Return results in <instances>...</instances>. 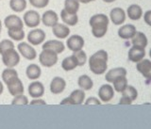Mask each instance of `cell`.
I'll use <instances>...</instances> for the list:
<instances>
[{
	"label": "cell",
	"instance_id": "41",
	"mask_svg": "<svg viewBox=\"0 0 151 129\" xmlns=\"http://www.w3.org/2000/svg\"><path fill=\"white\" fill-rule=\"evenodd\" d=\"M30 104L31 105H46L45 101H44V100H42L40 98H34L30 102Z\"/></svg>",
	"mask_w": 151,
	"mask_h": 129
},
{
	"label": "cell",
	"instance_id": "48",
	"mask_svg": "<svg viewBox=\"0 0 151 129\" xmlns=\"http://www.w3.org/2000/svg\"><path fill=\"white\" fill-rule=\"evenodd\" d=\"M0 33H1V29H0Z\"/></svg>",
	"mask_w": 151,
	"mask_h": 129
},
{
	"label": "cell",
	"instance_id": "2",
	"mask_svg": "<svg viewBox=\"0 0 151 129\" xmlns=\"http://www.w3.org/2000/svg\"><path fill=\"white\" fill-rule=\"evenodd\" d=\"M109 18L105 14L98 13L94 14L89 21L90 26L92 27V34L96 38H102L106 35L109 26Z\"/></svg>",
	"mask_w": 151,
	"mask_h": 129
},
{
	"label": "cell",
	"instance_id": "33",
	"mask_svg": "<svg viewBox=\"0 0 151 129\" xmlns=\"http://www.w3.org/2000/svg\"><path fill=\"white\" fill-rule=\"evenodd\" d=\"M122 95L124 97H127L130 99L132 102L135 101L138 97V92H137V90L133 87V86H127V88L122 92Z\"/></svg>",
	"mask_w": 151,
	"mask_h": 129
},
{
	"label": "cell",
	"instance_id": "36",
	"mask_svg": "<svg viewBox=\"0 0 151 129\" xmlns=\"http://www.w3.org/2000/svg\"><path fill=\"white\" fill-rule=\"evenodd\" d=\"M12 105H27L28 104V99L27 96H25L24 94H19L14 96V99L12 101Z\"/></svg>",
	"mask_w": 151,
	"mask_h": 129
},
{
	"label": "cell",
	"instance_id": "43",
	"mask_svg": "<svg viewBox=\"0 0 151 129\" xmlns=\"http://www.w3.org/2000/svg\"><path fill=\"white\" fill-rule=\"evenodd\" d=\"M93 1H94V0H78V2L83 3V4H87V3L93 2Z\"/></svg>",
	"mask_w": 151,
	"mask_h": 129
},
{
	"label": "cell",
	"instance_id": "14",
	"mask_svg": "<svg viewBox=\"0 0 151 129\" xmlns=\"http://www.w3.org/2000/svg\"><path fill=\"white\" fill-rule=\"evenodd\" d=\"M28 94L32 98H40L45 94V86L40 81L31 82L28 86Z\"/></svg>",
	"mask_w": 151,
	"mask_h": 129
},
{
	"label": "cell",
	"instance_id": "27",
	"mask_svg": "<svg viewBox=\"0 0 151 129\" xmlns=\"http://www.w3.org/2000/svg\"><path fill=\"white\" fill-rule=\"evenodd\" d=\"M78 87L83 90H90L93 87V82L89 75H80L78 79Z\"/></svg>",
	"mask_w": 151,
	"mask_h": 129
},
{
	"label": "cell",
	"instance_id": "28",
	"mask_svg": "<svg viewBox=\"0 0 151 129\" xmlns=\"http://www.w3.org/2000/svg\"><path fill=\"white\" fill-rule=\"evenodd\" d=\"M2 80L5 82V84H9L11 83L12 81L15 80L16 78H18V73L15 69L13 68H8L5 69L3 72H2Z\"/></svg>",
	"mask_w": 151,
	"mask_h": 129
},
{
	"label": "cell",
	"instance_id": "42",
	"mask_svg": "<svg viewBox=\"0 0 151 129\" xmlns=\"http://www.w3.org/2000/svg\"><path fill=\"white\" fill-rule=\"evenodd\" d=\"M120 105H131L132 101L129 98H127V97H124V96H122V98L120 99Z\"/></svg>",
	"mask_w": 151,
	"mask_h": 129
},
{
	"label": "cell",
	"instance_id": "24",
	"mask_svg": "<svg viewBox=\"0 0 151 129\" xmlns=\"http://www.w3.org/2000/svg\"><path fill=\"white\" fill-rule=\"evenodd\" d=\"M131 44L133 46L140 47V48H145L147 46L148 41L143 32H136V34L132 38Z\"/></svg>",
	"mask_w": 151,
	"mask_h": 129
},
{
	"label": "cell",
	"instance_id": "19",
	"mask_svg": "<svg viewBox=\"0 0 151 129\" xmlns=\"http://www.w3.org/2000/svg\"><path fill=\"white\" fill-rule=\"evenodd\" d=\"M136 27L133 25H125L121 27L119 29H118V36H119L121 39L124 40H129L132 39L133 36L136 34Z\"/></svg>",
	"mask_w": 151,
	"mask_h": 129
},
{
	"label": "cell",
	"instance_id": "30",
	"mask_svg": "<svg viewBox=\"0 0 151 129\" xmlns=\"http://www.w3.org/2000/svg\"><path fill=\"white\" fill-rule=\"evenodd\" d=\"M113 89H114L117 92H122L127 86V79L126 75H121L117 77L113 81Z\"/></svg>",
	"mask_w": 151,
	"mask_h": 129
},
{
	"label": "cell",
	"instance_id": "6",
	"mask_svg": "<svg viewBox=\"0 0 151 129\" xmlns=\"http://www.w3.org/2000/svg\"><path fill=\"white\" fill-rule=\"evenodd\" d=\"M24 22H25L26 26L27 27L34 28L38 27L41 23V16L39 12L35 11H27L25 14H24Z\"/></svg>",
	"mask_w": 151,
	"mask_h": 129
},
{
	"label": "cell",
	"instance_id": "25",
	"mask_svg": "<svg viewBox=\"0 0 151 129\" xmlns=\"http://www.w3.org/2000/svg\"><path fill=\"white\" fill-rule=\"evenodd\" d=\"M127 13L130 20L136 21V20L141 19L142 15H143V9H142V8L139 6V5L133 4L127 8Z\"/></svg>",
	"mask_w": 151,
	"mask_h": 129
},
{
	"label": "cell",
	"instance_id": "32",
	"mask_svg": "<svg viewBox=\"0 0 151 129\" xmlns=\"http://www.w3.org/2000/svg\"><path fill=\"white\" fill-rule=\"evenodd\" d=\"M64 9L70 13H77L79 9L78 0H65L64 1Z\"/></svg>",
	"mask_w": 151,
	"mask_h": 129
},
{
	"label": "cell",
	"instance_id": "40",
	"mask_svg": "<svg viewBox=\"0 0 151 129\" xmlns=\"http://www.w3.org/2000/svg\"><path fill=\"white\" fill-rule=\"evenodd\" d=\"M144 20L146 25L151 27V11H147L144 14Z\"/></svg>",
	"mask_w": 151,
	"mask_h": 129
},
{
	"label": "cell",
	"instance_id": "46",
	"mask_svg": "<svg viewBox=\"0 0 151 129\" xmlns=\"http://www.w3.org/2000/svg\"><path fill=\"white\" fill-rule=\"evenodd\" d=\"M0 29H2V23L0 21Z\"/></svg>",
	"mask_w": 151,
	"mask_h": 129
},
{
	"label": "cell",
	"instance_id": "4",
	"mask_svg": "<svg viewBox=\"0 0 151 129\" xmlns=\"http://www.w3.org/2000/svg\"><path fill=\"white\" fill-rule=\"evenodd\" d=\"M39 61L44 67L50 68V67H53L58 62V54L53 50L42 49L39 56Z\"/></svg>",
	"mask_w": 151,
	"mask_h": 129
},
{
	"label": "cell",
	"instance_id": "16",
	"mask_svg": "<svg viewBox=\"0 0 151 129\" xmlns=\"http://www.w3.org/2000/svg\"><path fill=\"white\" fill-rule=\"evenodd\" d=\"M8 90L9 92L11 93L12 96H16L19 94H23L25 92V89H24V85L22 83V81L20 78H16L15 80L12 81L11 83L7 84Z\"/></svg>",
	"mask_w": 151,
	"mask_h": 129
},
{
	"label": "cell",
	"instance_id": "38",
	"mask_svg": "<svg viewBox=\"0 0 151 129\" xmlns=\"http://www.w3.org/2000/svg\"><path fill=\"white\" fill-rule=\"evenodd\" d=\"M29 3L33 7L38 9H42L47 7V5L49 4V0H29Z\"/></svg>",
	"mask_w": 151,
	"mask_h": 129
},
{
	"label": "cell",
	"instance_id": "18",
	"mask_svg": "<svg viewBox=\"0 0 151 129\" xmlns=\"http://www.w3.org/2000/svg\"><path fill=\"white\" fill-rule=\"evenodd\" d=\"M42 49H50L56 52L57 54L63 53L65 49V45L63 42L58 41V40H50L45 42L42 44Z\"/></svg>",
	"mask_w": 151,
	"mask_h": 129
},
{
	"label": "cell",
	"instance_id": "21",
	"mask_svg": "<svg viewBox=\"0 0 151 129\" xmlns=\"http://www.w3.org/2000/svg\"><path fill=\"white\" fill-rule=\"evenodd\" d=\"M52 31H53V34L59 39H65L70 35V28L64 24L57 23L53 27Z\"/></svg>",
	"mask_w": 151,
	"mask_h": 129
},
{
	"label": "cell",
	"instance_id": "22",
	"mask_svg": "<svg viewBox=\"0 0 151 129\" xmlns=\"http://www.w3.org/2000/svg\"><path fill=\"white\" fill-rule=\"evenodd\" d=\"M121 75H127V70L123 67H117V68H113L108 72L105 75V79L107 82L112 83L114 79Z\"/></svg>",
	"mask_w": 151,
	"mask_h": 129
},
{
	"label": "cell",
	"instance_id": "9",
	"mask_svg": "<svg viewBox=\"0 0 151 129\" xmlns=\"http://www.w3.org/2000/svg\"><path fill=\"white\" fill-rule=\"evenodd\" d=\"M114 96V89L110 84L102 85L98 90V97L102 102L108 103Z\"/></svg>",
	"mask_w": 151,
	"mask_h": 129
},
{
	"label": "cell",
	"instance_id": "47",
	"mask_svg": "<svg viewBox=\"0 0 151 129\" xmlns=\"http://www.w3.org/2000/svg\"><path fill=\"white\" fill-rule=\"evenodd\" d=\"M149 56H150V58H151V49L149 50Z\"/></svg>",
	"mask_w": 151,
	"mask_h": 129
},
{
	"label": "cell",
	"instance_id": "10",
	"mask_svg": "<svg viewBox=\"0 0 151 129\" xmlns=\"http://www.w3.org/2000/svg\"><path fill=\"white\" fill-rule=\"evenodd\" d=\"M66 45H67L68 48L73 52L81 50L84 46V39L79 35H73L67 39Z\"/></svg>",
	"mask_w": 151,
	"mask_h": 129
},
{
	"label": "cell",
	"instance_id": "3",
	"mask_svg": "<svg viewBox=\"0 0 151 129\" xmlns=\"http://www.w3.org/2000/svg\"><path fill=\"white\" fill-rule=\"evenodd\" d=\"M1 56L2 62L5 66L9 67V68H13L20 62V55L14 48H9L6 50L4 53L1 54Z\"/></svg>",
	"mask_w": 151,
	"mask_h": 129
},
{
	"label": "cell",
	"instance_id": "44",
	"mask_svg": "<svg viewBox=\"0 0 151 129\" xmlns=\"http://www.w3.org/2000/svg\"><path fill=\"white\" fill-rule=\"evenodd\" d=\"M3 90H4V86H3V83L0 81V95L3 93Z\"/></svg>",
	"mask_w": 151,
	"mask_h": 129
},
{
	"label": "cell",
	"instance_id": "35",
	"mask_svg": "<svg viewBox=\"0 0 151 129\" xmlns=\"http://www.w3.org/2000/svg\"><path fill=\"white\" fill-rule=\"evenodd\" d=\"M73 56L76 58V59H77L78 66H83L85 63H86V61H87V55H86V53H85V52L82 49L74 52Z\"/></svg>",
	"mask_w": 151,
	"mask_h": 129
},
{
	"label": "cell",
	"instance_id": "37",
	"mask_svg": "<svg viewBox=\"0 0 151 129\" xmlns=\"http://www.w3.org/2000/svg\"><path fill=\"white\" fill-rule=\"evenodd\" d=\"M9 48H14V44L11 40H3L0 42V54L4 53Z\"/></svg>",
	"mask_w": 151,
	"mask_h": 129
},
{
	"label": "cell",
	"instance_id": "31",
	"mask_svg": "<svg viewBox=\"0 0 151 129\" xmlns=\"http://www.w3.org/2000/svg\"><path fill=\"white\" fill-rule=\"evenodd\" d=\"M9 7L15 12H22L27 8V0H9Z\"/></svg>",
	"mask_w": 151,
	"mask_h": 129
},
{
	"label": "cell",
	"instance_id": "13",
	"mask_svg": "<svg viewBox=\"0 0 151 129\" xmlns=\"http://www.w3.org/2000/svg\"><path fill=\"white\" fill-rule=\"evenodd\" d=\"M66 88L65 80L60 76H56L50 83V92L53 94H60Z\"/></svg>",
	"mask_w": 151,
	"mask_h": 129
},
{
	"label": "cell",
	"instance_id": "34",
	"mask_svg": "<svg viewBox=\"0 0 151 129\" xmlns=\"http://www.w3.org/2000/svg\"><path fill=\"white\" fill-rule=\"evenodd\" d=\"M8 35L13 41L19 42L24 40V38H25V31L23 30V28H20V29H8Z\"/></svg>",
	"mask_w": 151,
	"mask_h": 129
},
{
	"label": "cell",
	"instance_id": "39",
	"mask_svg": "<svg viewBox=\"0 0 151 129\" xmlns=\"http://www.w3.org/2000/svg\"><path fill=\"white\" fill-rule=\"evenodd\" d=\"M85 105H87V106H90V105H96V106H99V105H101V102L96 97H90L86 100Z\"/></svg>",
	"mask_w": 151,
	"mask_h": 129
},
{
	"label": "cell",
	"instance_id": "11",
	"mask_svg": "<svg viewBox=\"0 0 151 129\" xmlns=\"http://www.w3.org/2000/svg\"><path fill=\"white\" fill-rule=\"evenodd\" d=\"M4 24L8 29H20L24 27L22 19L17 15H14V14L9 15L5 18Z\"/></svg>",
	"mask_w": 151,
	"mask_h": 129
},
{
	"label": "cell",
	"instance_id": "45",
	"mask_svg": "<svg viewBox=\"0 0 151 129\" xmlns=\"http://www.w3.org/2000/svg\"><path fill=\"white\" fill-rule=\"evenodd\" d=\"M104 2H106V3H112V2H114L116 1V0H103Z\"/></svg>",
	"mask_w": 151,
	"mask_h": 129
},
{
	"label": "cell",
	"instance_id": "29",
	"mask_svg": "<svg viewBox=\"0 0 151 129\" xmlns=\"http://www.w3.org/2000/svg\"><path fill=\"white\" fill-rule=\"evenodd\" d=\"M78 66V61L73 55L70 56V57H67V58H65L63 60V62H61V67H63V69L66 72L72 71V70L77 68Z\"/></svg>",
	"mask_w": 151,
	"mask_h": 129
},
{
	"label": "cell",
	"instance_id": "1",
	"mask_svg": "<svg viewBox=\"0 0 151 129\" xmlns=\"http://www.w3.org/2000/svg\"><path fill=\"white\" fill-rule=\"evenodd\" d=\"M109 56L105 50H98L89 59V67L92 73L100 75L106 72L108 68Z\"/></svg>",
	"mask_w": 151,
	"mask_h": 129
},
{
	"label": "cell",
	"instance_id": "12",
	"mask_svg": "<svg viewBox=\"0 0 151 129\" xmlns=\"http://www.w3.org/2000/svg\"><path fill=\"white\" fill-rule=\"evenodd\" d=\"M136 69L145 78L151 81V61L149 59H142L137 62Z\"/></svg>",
	"mask_w": 151,
	"mask_h": 129
},
{
	"label": "cell",
	"instance_id": "8",
	"mask_svg": "<svg viewBox=\"0 0 151 129\" xmlns=\"http://www.w3.org/2000/svg\"><path fill=\"white\" fill-rule=\"evenodd\" d=\"M18 51L20 52V54L27 60H33L36 59L37 53L36 50L33 48L32 45L28 44L27 42H20L17 46Z\"/></svg>",
	"mask_w": 151,
	"mask_h": 129
},
{
	"label": "cell",
	"instance_id": "26",
	"mask_svg": "<svg viewBox=\"0 0 151 129\" xmlns=\"http://www.w3.org/2000/svg\"><path fill=\"white\" fill-rule=\"evenodd\" d=\"M41 74H42V70L37 64H30L27 67L26 75L28 79L36 80L38 78H40Z\"/></svg>",
	"mask_w": 151,
	"mask_h": 129
},
{
	"label": "cell",
	"instance_id": "20",
	"mask_svg": "<svg viewBox=\"0 0 151 129\" xmlns=\"http://www.w3.org/2000/svg\"><path fill=\"white\" fill-rule=\"evenodd\" d=\"M145 56V48H140V47L132 46L129 50V59L132 62H139Z\"/></svg>",
	"mask_w": 151,
	"mask_h": 129
},
{
	"label": "cell",
	"instance_id": "7",
	"mask_svg": "<svg viewBox=\"0 0 151 129\" xmlns=\"http://www.w3.org/2000/svg\"><path fill=\"white\" fill-rule=\"evenodd\" d=\"M45 40V32L37 28V29H32L27 34V42L32 45H39L44 42Z\"/></svg>",
	"mask_w": 151,
	"mask_h": 129
},
{
	"label": "cell",
	"instance_id": "23",
	"mask_svg": "<svg viewBox=\"0 0 151 129\" xmlns=\"http://www.w3.org/2000/svg\"><path fill=\"white\" fill-rule=\"evenodd\" d=\"M60 17L61 20L64 22L65 25L67 26H76L78 22V16L77 13H70L67 12L63 9L60 12Z\"/></svg>",
	"mask_w": 151,
	"mask_h": 129
},
{
	"label": "cell",
	"instance_id": "15",
	"mask_svg": "<svg viewBox=\"0 0 151 129\" xmlns=\"http://www.w3.org/2000/svg\"><path fill=\"white\" fill-rule=\"evenodd\" d=\"M111 21L116 26H120L126 21V12L121 8H114L111 11L110 13Z\"/></svg>",
	"mask_w": 151,
	"mask_h": 129
},
{
	"label": "cell",
	"instance_id": "17",
	"mask_svg": "<svg viewBox=\"0 0 151 129\" xmlns=\"http://www.w3.org/2000/svg\"><path fill=\"white\" fill-rule=\"evenodd\" d=\"M42 22L45 27H53L59 22V17L54 11H46L42 16Z\"/></svg>",
	"mask_w": 151,
	"mask_h": 129
},
{
	"label": "cell",
	"instance_id": "5",
	"mask_svg": "<svg viewBox=\"0 0 151 129\" xmlns=\"http://www.w3.org/2000/svg\"><path fill=\"white\" fill-rule=\"evenodd\" d=\"M85 99V92L83 90H75L67 98L63 99L60 105H81Z\"/></svg>",
	"mask_w": 151,
	"mask_h": 129
}]
</instances>
